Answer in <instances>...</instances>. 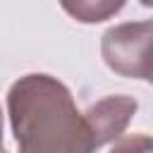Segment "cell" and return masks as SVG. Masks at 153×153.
Segmentation results:
<instances>
[{"mask_svg":"<svg viewBox=\"0 0 153 153\" xmlns=\"http://www.w3.org/2000/svg\"><path fill=\"white\" fill-rule=\"evenodd\" d=\"M7 120L17 153H93L91 127L72 91L50 74L31 72L7 91Z\"/></svg>","mask_w":153,"mask_h":153,"instance_id":"obj_1","label":"cell"},{"mask_svg":"<svg viewBox=\"0 0 153 153\" xmlns=\"http://www.w3.org/2000/svg\"><path fill=\"white\" fill-rule=\"evenodd\" d=\"M100 57L110 72L153 86V19L110 26L100 38Z\"/></svg>","mask_w":153,"mask_h":153,"instance_id":"obj_2","label":"cell"},{"mask_svg":"<svg viewBox=\"0 0 153 153\" xmlns=\"http://www.w3.org/2000/svg\"><path fill=\"white\" fill-rule=\"evenodd\" d=\"M136 110H139V103L131 96H105L93 105H88L84 110V117L91 127L96 148L110 141H120L131 117L136 115Z\"/></svg>","mask_w":153,"mask_h":153,"instance_id":"obj_3","label":"cell"},{"mask_svg":"<svg viewBox=\"0 0 153 153\" xmlns=\"http://www.w3.org/2000/svg\"><path fill=\"white\" fill-rule=\"evenodd\" d=\"M67 14H72L81 24H98L110 19L124 7V0H76V2H60Z\"/></svg>","mask_w":153,"mask_h":153,"instance_id":"obj_4","label":"cell"},{"mask_svg":"<svg viewBox=\"0 0 153 153\" xmlns=\"http://www.w3.org/2000/svg\"><path fill=\"white\" fill-rule=\"evenodd\" d=\"M110 153H153V136H148L143 131L127 134L112 143Z\"/></svg>","mask_w":153,"mask_h":153,"instance_id":"obj_5","label":"cell"}]
</instances>
